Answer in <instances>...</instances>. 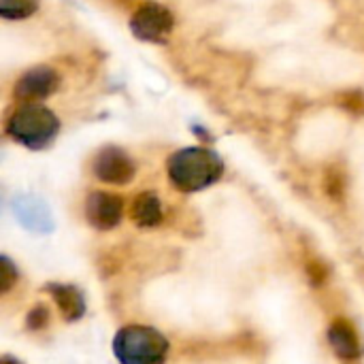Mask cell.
Here are the masks:
<instances>
[{"instance_id": "1", "label": "cell", "mask_w": 364, "mask_h": 364, "mask_svg": "<svg viewBox=\"0 0 364 364\" xmlns=\"http://www.w3.org/2000/svg\"><path fill=\"white\" fill-rule=\"evenodd\" d=\"M224 173V164L211 149H179L168 160V177L181 192H198L215 183Z\"/></svg>"}, {"instance_id": "2", "label": "cell", "mask_w": 364, "mask_h": 364, "mask_svg": "<svg viewBox=\"0 0 364 364\" xmlns=\"http://www.w3.org/2000/svg\"><path fill=\"white\" fill-rule=\"evenodd\" d=\"M60 130L58 117L41 105L19 107L6 122V132L21 145L30 149L47 147Z\"/></svg>"}, {"instance_id": "3", "label": "cell", "mask_w": 364, "mask_h": 364, "mask_svg": "<svg viewBox=\"0 0 364 364\" xmlns=\"http://www.w3.org/2000/svg\"><path fill=\"white\" fill-rule=\"evenodd\" d=\"M166 352V339L147 326H126L115 337V356L122 364H162Z\"/></svg>"}, {"instance_id": "4", "label": "cell", "mask_w": 364, "mask_h": 364, "mask_svg": "<svg viewBox=\"0 0 364 364\" xmlns=\"http://www.w3.org/2000/svg\"><path fill=\"white\" fill-rule=\"evenodd\" d=\"M175 28L173 13L158 4V2H145L141 9L134 11L130 19V30L136 38L147 43H162L171 36Z\"/></svg>"}, {"instance_id": "5", "label": "cell", "mask_w": 364, "mask_h": 364, "mask_svg": "<svg viewBox=\"0 0 364 364\" xmlns=\"http://www.w3.org/2000/svg\"><path fill=\"white\" fill-rule=\"evenodd\" d=\"M60 85V77L53 68L49 66H34L30 68L28 73H23L17 83H15V98L26 102V105H32L36 100H43L47 96H51Z\"/></svg>"}, {"instance_id": "6", "label": "cell", "mask_w": 364, "mask_h": 364, "mask_svg": "<svg viewBox=\"0 0 364 364\" xmlns=\"http://www.w3.org/2000/svg\"><path fill=\"white\" fill-rule=\"evenodd\" d=\"M94 175L100 181L124 186L134 177V164L122 149L107 147L94 158Z\"/></svg>"}, {"instance_id": "7", "label": "cell", "mask_w": 364, "mask_h": 364, "mask_svg": "<svg viewBox=\"0 0 364 364\" xmlns=\"http://www.w3.org/2000/svg\"><path fill=\"white\" fill-rule=\"evenodd\" d=\"M122 211H124L122 198L107 194V192H94V194H90V198L85 203V215H87L90 224L100 230H109V228L117 226L122 220Z\"/></svg>"}, {"instance_id": "8", "label": "cell", "mask_w": 364, "mask_h": 364, "mask_svg": "<svg viewBox=\"0 0 364 364\" xmlns=\"http://www.w3.org/2000/svg\"><path fill=\"white\" fill-rule=\"evenodd\" d=\"M328 341L335 350V354L343 360H358L360 358V339L356 335V328L352 326L350 320L337 318L328 326Z\"/></svg>"}, {"instance_id": "9", "label": "cell", "mask_w": 364, "mask_h": 364, "mask_svg": "<svg viewBox=\"0 0 364 364\" xmlns=\"http://www.w3.org/2000/svg\"><path fill=\"white\" fill-rule=\"evenodd\" d=\"M130 218L134 224H139L141 228H154L160 224L162 220V207L160 200L154 192H143L134 198L132 209H130Z\"/></svg>"}, {"instance_id": "10", "label": "cell", "mask_w": 364, "mask_h": 364, "mask_svg": "<svg viewBox=\"0 0 364 364\" xmlns=\"http://www.w3.org/2000/svg\"><path fill=\"white\" fill-rule=\"evenodd\" d=\"M51 294H53V301L55 305L60 307L62 316L66 320H79L85 311V305H83V296L70 288V286H53L51 288Z\"/></svg>"}, {"instance_id": "11", "label": "cell", "mask_w": 364, "mask_h": 364, "mask_svg": "<svg viewBox=\"0 0 364 364\" xmlns=\"http://www.w3.org/2000/svg\"><path fill=\"white\" fill-rule=\"evenodd\" d=\"M324 190L333 200H343L348 192V177L341 166H331L324 175Z\"/></svg>"}, {"instance_id": "12", "label": "cell", "mask_w": 364, "mask_h": 364, "mask_svg": "<svg viewBox=\"0 0 364 364\" xmlns=\"http://www.w3.org/2000/svg\"><path fill=\"white\" fill-rule=\"evenodd\" d=\"M41 0H0V15L6 19H26L38 9Z\"/></svg>"}, {"instance_id": "13", "label": "cell", "mask_w": 364, "mask_h": 364, "mask_svg": "<svg viewBox=\"0 0 364 364\" xmlns=\"http://www.w3.org/2000/svg\"><path fill=\"white\" fill-rule=\"evenodd\" d=\"M305 271H307V277L311 279L314 286H322V284L328 282V267L322 260H316V258L314 260H307Z\"/></svg>"}, {"instance_id": "14", "label": "cell", "mask_w": 364, "mask_h": 364, "mask_svg": "<svg viewBox=\"0 0 364 364\" xmlns=\"http://www.w3.org/2000/svg\"><path fill=\"white\" fill-rule=\"evenodd\" d=\"M339 105L346 107V109H348L350 113H354V115H364V92L354 90V92L341 94V96H339Z\"/></svg>"}, {"instance_id": "15", "label": "cell", "mask_w": 364, "mask_h": 364, "mask_svg": "<svg viewBox=\"0 0 364 364\" xmlns=\"http://www.w3.org/2000/svg\"><path fill=\"white\" fill-rule=\"evenodd\" d=\"M17 282V271L13 269L11 260L9 258H2L0 260V292H9L11 286Z\"/></svg>"}, {"instance_id": "16", "label": "cell", "mask_w": 364, "mask_h": 364, "mask_svg": "<svg viewBox=\"0 0 364 364\" xmlns=\"http://www.w3.org/2000/svg\"><path fill=\"white\" fill-rule=\"evenodd\" d=\"M47 320H49V314H47L45 307H34V309L28 314V326H30L32 331L43 328V326L47 324Z\"/></svg>"}, {"instance_id": "17", "label": "cell", "mask_w": 364, "mask_h": 364, "mask_svg": "<svg viewBox=\"0 0 364 364\" xmlns=\"http://www.w3.org/2000/svg\"><path fill=\"white\" fill-rule=\"evenodd\" d=\"M0 364H21V363H17V360H13V358H2V363Z\"/></svg>"}]
</instances>
